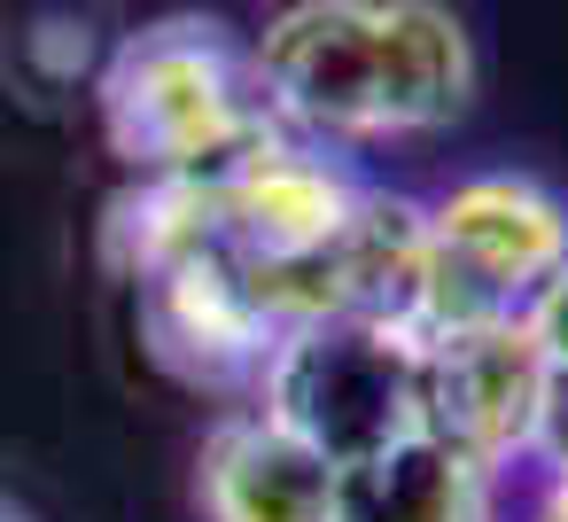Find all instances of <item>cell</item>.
Listing matches in <instances>:
<instances>
[{
    "mask_svg": "<svg viewBox=\"0 0 568 522\" xmlns=\"http://www.w3.org/2000/svg\"><path fill=\"white\" fill-rule=\"evenodd\" d=\"M203 522H327L335 468L257 405H226L195 460Z\"/></svg>",
    "mask_w": 568,
    "mask_h": 522,
    "instance_id": "ba28073f",
    "label": "cell"
},
{
    "mask_svg": "<svg viewBox=\"0 0 568 522\" xmlns=\"http://www.w3.org/2000/svg\"><path fill=\"white\" fill-rule=\"evenodd\" d=\"M514 320L529 328V343L545 351V367H552V374H568V258H560V265H552V273L514 304Z\"/></svg>",
    "mask_w": 568,
    "mask_h": 522,
    "instance_id": "8fae6325",
    "label": "cell"
},
{
    "mask_svg": "<svg viewBox=\"0 0 568 522\" xmlns=\"http://www.w3.org/2000/svg\"><path fill=\"white\" fill-rule=\"evenodd\" d=\"M545 491H552V499H560V506H568V468H560V475H552V483H545Z\"/></svg>",
    "mask_w": 568,
    "mask_h": 522,
    "instance_id": "9a60e30c",
    "label": "cell"
},
{
    "mask_svg": "<svg viewBox=\"0 0 568 522\" xmlns=\"http://www.w3.org/2000/svg\"><path fill=\"white\" fill-rule=\"evenodd\" d=\"M0 522H40V514H32V506H17L9 491H0Z\"/></svg>",
    "mask_w": 568,
    "mask_h": 522,
    "instance_id": "5bb4252c",
    "label": "cell"
},
{
    "mask_svg": "<svg viewBox=\"0 0 568 522\" xmlns=\"http://www.w3.org/2000/svg\"><path fill=\"white\" fill-rule=\"evenodd\" d=\"M358 180L304 133H265L257 149H242L219 172V227H226V258L242 265H304L320 258L351 211H358Z\"/></svg>",
    "mask_w": 568,
    "mask_h": 522,
    "instance_id": "8992f818",
    "label": "cell"
},
{
    "mask_svg": "<svg viewBox=\"0 0 568 522\" xmlns=\"http://www.w3.org/2000/svg\"><path fill=\"white\" fill-rule=\"evenodd\" d=\"M133 297H141V343L172 382H187L203 398H226V405L257 398V382H265V367L281 351V328L250 297V281H242V265L226 250L187 258L164 281L133 289Z\"/></svg>",
    "mask_w": 568,
    "mask_h": 522,
    "instance_id": "5b68a950",
    "label": "cell"
},
{
    "mask_svg": "<svg viewBox=\"0 0 568 522\" xmlns=\"http://www.w3.org/2000/svg\"><path fill=\"white\" fill-rule=\"evenodd\" d=\"M428 234L475 304L514 312L568 258V203L529 172H475L428 203Z\"/></svg>",
    "mask_w": 568,
    "mask_h": 522,
    "instance_id": "52a82bcc",
    "label": "cell"
},
{
    "mask_svg": "<svg viewBox=\"0 0 568 522\" xmlns=\"http://www.w3.org/2000/svg\"><path fill=\"white\" fill-rule=\"evenodd\" d=\"M529 460H545V475L568 468V374H552V390H545V421H537V452Z\"/></svg>",
    "mask_w": 568,
    "mask_h": 522,
    "instance_id": "7c38bea8",
    "label": "cell"
},
{
    "mask_svg": "<svg viewBox=\"0 0 568 522\" xmlns=\"http://www.w3.org/2000/svg\"><path fill=\"white\" fill-rule=\"evenodd\" d=\"M545 390H552V367L514 312L467 320V328H452L420 351V429L444 436L452 452H467L490 475L506 460L537 452Z\"/></svg>",
    "mask_w": 568,
    "mask_h": 522,
    "instance_id": "277c9868",
    "label": "cell"
},
{
    "mask_svg": "<svg viewBox=\"0 0 568 522\" xmlns=\"http://www.w3.org/2000/svg\"><path fill=\"white\" fill-rule=\"evenodd\" d=\"M529 522H568V506H560V499H552V491H545V499H537V514H529Z\"/></svg>",
    "mask_w": 568,
    "mask_h": 522,
    "instance_id": "4fadbf2b",
    "label": "cell"
},
{
    "mask_svg": "<svg viewBox=\"0 0 568 522\" xmlns=\"http://www.w3.org/2000/svg\"><path fill=\"white\" fill-rule=\"evenodd\" d=\"M211 250H226L219 172H149V180H125L102 211V265L125 289H149L172 265L211 258Z\"/></svg>",
    "mask_w": 568,
    "mask_h": 522,
    "instance_id": "30bf717a",
    "label": "cell"
},
{
    "mask_svg": "<svg viewBox=\"0 0 568 522\" xmlns=\"http://www.w3.org/2000/svg\"><path fill=\"white\" fill-rule=\"evenodd\" d=\"M327 522H498V499H490V468H475L467 452L420 429L374 460L335 468Z\"/></svg>",
    "mask_w": 568,
    "mask_h": 522,
    "instance_id": "9c48e42d",
    "label": "cell"
},
{
    "mask_svg": "<svg viewBox=\"0 0 568 522\" xmlns=\"http://www.w3.org/2000/svg\"><path fill=\"white\" fill-rule=\"evenodd\" d=\"M281 133L320 149L420 141L475 102V32L444 0H288L250 40Z\"/></svg>",
    "mask_w": 568,
    "mask_h": 522,
    "instance_id": "6da1fadb",
    "label": "cell"
},
{
    "mask_svg": "<svg viewBox=\"0 0 568 522\" xmlns=\"http://www.w3.org/2000/svg\"><path fill=\"white\" fill-rule=\"evenodd\" d=\"M94 110L110 157L149 172H226L242 149H257L273 126V102L257 87L250 40H234L219 17H156L133 24L110 63L94 71Z\"/></svg>",
    "mask_w": 568,
    "mask_h": 522,
    "instance_id": "7a4b0ae2",
    "label": "cell"
},
{
    "mask_svg": "<svg viewBox=\"0 0 568 522\" xmlns=\"http://www.w3.org/2000/svg\"><path fill=\"white\" fill-rule=\"evenodd\" d=\"M250 405L304 436L327 468H351L420 436V351L358 320H312L281 335Z\"/></svg>",
    "mask_w": 568,
    "mask_h": 522,
    "instance_id": "3957f363",
    "label": "cell"
}]
</instances>
